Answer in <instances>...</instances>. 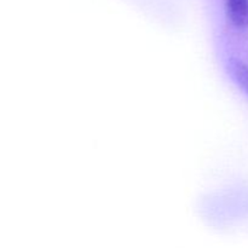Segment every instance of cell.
<instances>
[{
    "instance_id": "1",
    "label": "cell",
    "mask_w": 248,
    "mask_h": 248,
    "mask_svg": "<svg viewBox=\"0 0 248 248\" xmlns=\"http://www.w3.org/2000/svg\"><path fill=\"white\" fill-rule=\"evenodd\" d=\"M225 10L235 28L241 31L248 28V0H225Z\"/></svg>"
},
{
    "instance_id": "2",
    "label": "cell",
    "mask_w": 248,
    "mask_h": 248,
    "mask_svg": "<svg viewBox=\"0 0 248 248\" xmlns=\"http://www.w3.org/2000/svg\"><path fill=\"white\" fill-rule=\"evenodd\" d=\"M232 75L239 86L248 94V65L244 62L234 61L232 64Z\"/></svg>"
}]
</instances>
